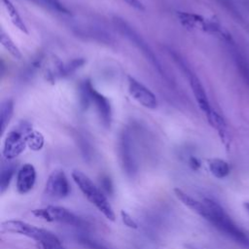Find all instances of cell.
<instances>
[{"instance_id":"obj_1","label":"cell","mask_w":249,"mask_h":249,"mask_svg":"<svg viewBox=\"0 0 249 249\" xmlns=\"http://www.w3.org/2000/svg\"><path fill=\"white\" fill-rule=\"evenodd\" d=\"M202 202L205 206V211L202 215L203 219L210 222L215 228L234 242L249 248V237L247 234L232 221L218 202L210 198H204Z\"/></svg>"},{"instance_id":"obj_2","label":"cell","mask_w":249,"mask_h":249,"mask_svg":"<svg viewBox=\"0 0 249 249\" xmlns=\"http://www.w3.org/2000/svg\"><path fill=\"white\" fill-rule=\"evenodd\" d=\"M2 231L18 233L32 238L42 249H65L59 238L52 231L19 220H8L1 225Z\"/></svg>"},{"instance_id":"obj_3","label":"cell","mask_w":249,"mask_h":249,"mask_svg":"<svg viewBox=\"0 0 249 249\" xmlns=\"http://www.w3.org/2000/svg\"><path fill=\"white\" fill-rule=\"evenodd\" d=\"M71 176L85 197L94 205L97 210L106 217V219L115 221L116 216L109 200L101 190L89 178V176L77 169L72 171Z\"/></svg>"},{"instance_id":"obj_4","label":"cell","mask_w":249,"mask_h":249,"mask_svg":"<svg viewBox=\"0 0 249 249\" xmlns=\"http://www.w3.org/2000/svg\"><path fill=\"white\" fill-rule=\"evenodd\" d=\"M172 56H173V59L175 60V62L177 63L178 67L183 71L184 75L188 79L189 84L192 89V91L195 95V98H196L200 110L204 113V115L206 116V118L209 122L214 113V110L212 109V107L210 105L207 94L204 90V88H203L200 80L197 78L196 73H194V71L186 64V62L183 60V58L180 57V55H178L175 53H172Z\"/></svg>"},{"instance_id":"obj_5","label":"cell","mask_w":249,"mask_h":249,"mask_svg":"<svg viewBox=\"0 0 249 249\" xmlns=\"http://www.w3.org/2000/svg\"><path fill=\"white\" fill-rule=\"evenodd\" d=\"M31 130V125L26 122H22L7 134L3 146L5 159L13 160L24 151L27 145V136Z\"/></svg>"},{"instance_id":"obj_6","label":"cell","mask_w":249,"mask_h":249,"mask_svg":"<svg viewBox=\"0 0 249 249\" xmlns=\"http://www.w3.org/2000/svg\"><path fill=\"white\" fill-rule=\"evenodd\" d=\"M115 24L118 27V29L133 44L135 45L142 53L146 56L147 59L154 65V67L159 71L160 75H162L164 78L167 79V76L165 74V71L163 69V66L161 65L160 61L158 59L157 55L154 53L152 49L149 47V45L144 41V39L131 27L129 26L124 20L122 18H115Z\"/></svg>"},{"instance_id":"obj_7","label":"cell","mask_w":249,"mask_h":249,"mask_svg":"<svg viewBox=\"0 0 249 249\" xmlns=\"http://www.w3.org/2000/svg\"><path fill=\"white\" fill-rule=\"evenodd\" d=\"M32 214L48 222H56L73 227H83L85 225V222L81 217L61 206L49 205L45 208L33 210Z\"/></svg>"},{"instance_id":"obj_8","label":"cell","mask_w":249,"mask_h":249,"mask_svg":"<svg viewBox=\"0 0 249 249\" xmlns=\"http://www.w3.org/2000/svg\"><path fill=\"white\" fill-rule=\"evenodd\" d=\"M84 105L92 102L98 112L99 118L105 127H110L112 121V109L110 101L101 93L96 91L89 82H85L82 86Z\"/></svg>"},{"instance_id":"obj_9","label":"cell","mask_w":249,"mask_h":249,"mask_svg":"<svg viewBox=\"0 0 249 249\" xmlns=\"http://www.w3.org/2000/svg\"><path fill=\"white\" fill-rule=\"evenodd\" d=\"M119 155L124 171L128 177H133L138 168L133 141L127 130H124L119 141Z\"/></svg>"},{"instance_id":"obj_10","label":"cell","mask_w":249,"mask_h":249,"mask_svg":"<svg viewBox=\"0 0 249 249\" xmlns=\"http://www.w3.org/2000/svg\"><path fill=\"white\" fill-rule=\"evenodd\" d=\"M70 184L63 170H53L47 179L44 194L51 199H61L69 196Z\"/></svg>"},{"instance_id":"obj_11","label":"cell","mask_w":249,"mask_h":249,"mask_svg":"<svg viewBox=\"0 0 249 249\" xmlns=\"http://www.w3.org/2000/svg\"><path fill=\"white\" fill-rule=\"evenodd\" d=\"M128 92L130 96L137 101L140 105L148 109H156L158 106V100L156 95L142 83L137 81L131 76L127 77Z\"/></svg>"},{"instance_id":"obj_12","label":"cell","mask_w":249,"mask_h":249,"mask_svg":"<svg viewBox=\"0 0 249 249\" xmlns=\"http://www.w3.org/2000/svg\"><path fill=\"white\" fill-rule=\"evenodd\" d=\"M36 182V170L31 163L23 164L18 171L16 179V187L18 193L25 195L29 193Z\"/></svg>"},{"instance_id":"obj_13","label":"cell","mask_w":249,"mask_h":249,"mask_svg":"<svg viewBox=\"0 0 249 249\" xmlns=\"http://www.w3.org/2000/svg\"><path fill=\"white\" fill-rule=\"evenodd\" d=\"M208 166L212 175L218 179L227 177L231 171L229 163L221 159H210L208 160Z\"/></svg>"},{"instance_id":"obj_14","label":"cell","mask_w":249,"mask_h":249,"mask_svg":"<svg viewBox=\"0 0 249 249\" xmlns=\"http://www.w3.org/2000/svg\"><path fill=\"white\" fill-rule=\"evenodd\" d=\"M14 112V101L11 98H7L2 101L0 106V123H1V134L4 133L6 126L9 124Z\"/></svg>"},{"instance_id":"obj_15","label":"cell","mask_w":249,"mask_h":249,"mask_svg":"<svg viewBox=\"0 0 249 249\" xmlns=\"http://www.w3.org/2000/svg\"><path fill=\"white\" fill-rule=\"evenodd\" d=\"M4 6H5V9L12 20V22L14 23V25L16 27H18L20 31L24 32V33H28L27 31V27L23 21V19L21 18L20 15L18 14V10L16 9V7L13 5V3L10 1V0H2Z\"/></svg>"},{"instance_id":"obj_16","label":"cell","mask_w":249,"mask_h":249,"mask_svg":"<svg viewBox=\"0 0 249 249\" xmlns=\"http://www.w3.org/2000/svg\"><path fill=\"white\" fill-rule=\"evenodd\" d=\"M16 166L13 163H8L3 165L0 172V192L3 194L5 190L9 187L10 182L14 176Z\"/></svg>"},{"instance_id":"obj_17","label":"cell","mask_w":249,"mask_h":249,"mask_svg":"<svg viewBox=\"0 0 249 249\" xmlns=\"http://www.w3.org/2000/svg\"><path fill=\"white\" fill-rule=\"evenodd\" d=\"M0 40H1V44L2 46L6 49V51L12 55L14 56L16 59H21L22 54L20 53V51L18 50V48L16 46V44L13 42V40L3 31H1L0 34Z\"/></svg>"},{"instance_id":"obj_18","label":"cell","mask_w":249,"mask_h":249,"mask_svg":"<svg viewBox=\"0 0 249 249\" xmlns=\"http://www.w3.org/2000/svg\"><path fill=\"white\" fill-rule=\"evenodd\" d=\"M27 145L33 151L41 150L44 145L43 135L38 131L31 130L27 136Z\"/></svg>"},{"instance_id":"obj_19","label":"cell","mask_w":249,"mask_h":249,"mask_svg":"<svg viewBox=\"0 0 249 249\" xmlns=\"http://www.w3.org/2000/svg\"><path fill=\"white\" fill-rule=\"evenodd\" d=\"M30 1L35 2V3H37V4L41 5V6L49 8L51 10L56 11L58 13L69 14V11L58 0H30Z\"/></svg>"},{"instance_id":"obj_20","label":"cell","mask_w":249,"mask_h":249,"mask_svg":"<svg viewBox=\"0 0 249 249\" xmlns=\"http://www.w3.org/2000/svg\"><path fill=\"white\" fill-rule=\"evenodd\" d=\"M235 60H236V63H237V65L239 67V70H240L241 74L244 76V79L249 84V65L247 64L246 60H244L243 57L240 56L239 54H236Z\"/></svg>"},{"instance_id":"obj_21","label":"cell","mask_w":249,"mask_h":249,"mask_svg":"<svg viewBox=\"0 0 249 249\" xmlns=\"http://www.w3.org/2000/svg\"><path fill=\"white\" fill-rule=\"evenodd\" d=\"M124 2H125L128 6H130L131 8L138 10V11H144L145 7L143 5V3L140 0H122Z\"/></svg>"},{"instance_id":"obj_22","label":"cell","mask_w":249,"mask_h":249,"mask_svg":"<svg viewBox=\"0 0 249 249\" xmlns=\"http://www.w3.org/2000/svg\"><path fill=\"white\" fill-rule=\"evenodd\" d=\"M122 217H123V221H124V223L126 225V226H128V227H130V228H136V223L132 220V218H130V216L127 214V213H125V212H122Z\"/></svg>"},{"instance_id":"obj_23","label":"cell","mask_w":249,"mask_h":249,"mask_svg":"<svg viewBox=\"0 0 249 249\" xmlns=\"http://www.w3.org/2000/svg\"><path fill=\"white\" fill-rule=\"evenodd\" d=\"M190 164H191L192 167L195 168V169L197 168V167H199V165H200V164H199V161H198L196 159H195V158H192V159H191Z\"/></svg>"},{"instance_id":"obj_24","label":"cell","mask_w":249,"mask_h":249,"mask_svg":"<svg viewBox=\"0 0 249 249\" xmlns=\"http://www.w3.org/2000/svg\"><path fill=\"white\" fill-rule=\"evenodd\" d=\"M244 207H245V208H246V210L249 212V202L244 203Z\"/></svg>"}]
</instances>
